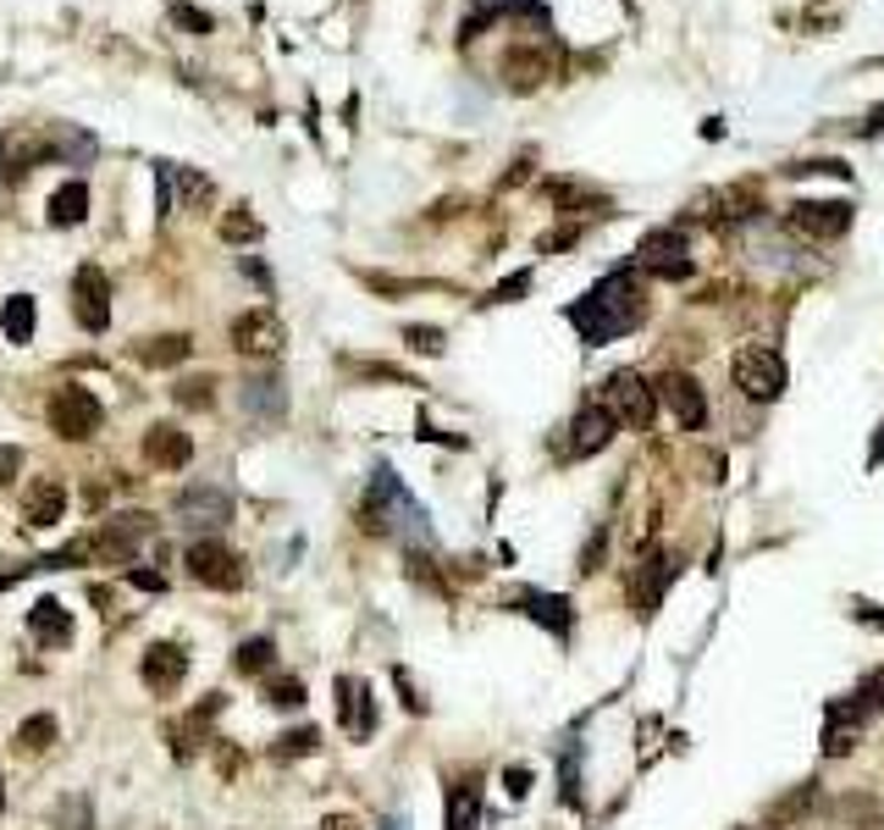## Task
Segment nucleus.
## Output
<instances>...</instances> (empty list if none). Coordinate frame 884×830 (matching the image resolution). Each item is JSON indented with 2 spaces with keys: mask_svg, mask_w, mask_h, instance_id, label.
<instances>
[{
  "mask_svg": "<svg viewBox=\"0 0 884 830\" xmlns=\"http://www.w3.org/2000/svg\"><path fill=\"white\" fill-rule=\"evenodd\" d=\"M575 321L586 332V344H602V339H613V332H625V327H642L647 321V288H642V277H631V272L602 277L586 294V305L575 310Z\"/></svg>",
  "mask_w": 884,
  "mask_h": 830,
  "instance_id": "f257e3e1",
  "label": "nucleus"
},
{
  "mask_svg": "<svg viewBox=\"0 0 884 830\" xmlns=\"http://www.w3.org/2000/svg\"><path fill=\"white\" fill-rule=\"evenodd\" d=\"M45 415H50V427H56L67 443H77V438H95V432H100V422H106L100 399L88 393V388H77V382H61V388L50 393Z\"/></svg>",
  "mask_w": 884,
  "mask_h": 830,
  "instance_id": "f03ea898",
  "label": "nucleus"
},
{
  "mask_svg": "<svg viewBox=\"0 0 884 830\" xmlns=\"http://www.w3.org/2000/svg\"><path fill=\"white\" fill-rule=\"evenodd\" d=\"M608 410H613V422L619 427H631V432H647L653 427V410H658V388H647V377L636 371H613L608 388H602Z\"/></svg>",
  "mask_w": 884,
  "mask_h": 830,
  "instance_id": "7ed1b4c3",
  "label": "nucleus"
},
{
  "mask_svg": "<svg viewBox=\"0 0 884 830\" xmlns=\"http://www.w3.org/2000/svg\"><path fill=\"white\" fill-rule=\"evenodd\" d=\"M283 344H288V327H283L277 310L260 305V310H243L232 321V349L249 355V360H272V355H283Z\"/></svg>",
  "mask_w": 884,
  "mask_h": 830,
  "instance_id": "20e7f679",
  "label": "nucleus"
},
{
  "mask_svg": "<svg viewBox=\"0 0 884 830\" xmlns=\"http://www.w3.org/2000/svg\"><path fill=\"white\" fill-rule=\"evenodd\" d=\"M189 576L200 581V588H216V593H238L243 588V559L227 548V543H216V537H200L194 548H189Z\"/></svg>",
  "mask_w": 884,
  "mask_h": 830,
  "instance_id": "39448f33",
  "label": "nucleus"
},
{
  "mask_svg": "<svg viewBox=\"0 0 884 830\" xmlns=\"http://www.w3.org/2000/svg\"><path fill=\"white\" fill-rule=\"evenodd\" d=\"M658 404L674 415L680 432H702L707 427V393L691 371H664L658 377Z\"/></svg>",
  "mask_w": 884,
  "mask_h": 830,
  "instance_id": "423d86ee",
  "label": "nucleus"
},
{
  "mask_svg": "<svg viewBox=\"0 0 884 830\" xmlns=\"http://www.w3.org/2000/svg\"><path fill=\"white\" fill-rule=\"evenodd\" d=\"M730 371H736V388L746 399H779L785 393V360L774 349H763V344H746Z\"/></svg>",
  "mask_w": 884,
  "mask_h": 830,
  "instance_id": "0eeeda50",
  "label": "nucleus"
},
{
  "mask_svg": "<svg viewBox=\"0 0 884 830\" xmlns=\"http://www.w3.org/2000/svg\"><path fill=\"white\" fill-rule=\"evenodd\" d=\"M636 266L642 272H653V277H691V256H685V238L674 233V227H658V233H647L642 244H636Z\"/></svg>",
  "mask_w": 884,
  "mask_h": 830,
  "instance_id": "6e6552de",
  "label": "nucleus"
},
{
  "mask_svg": "<svg viewBox=\"0 0 884 830\" xmlns=\"http://www.w3.org/2000/svg\"><path fill=\"white\" fill-rule=\"evenodd\" d=\"M72 316L88 332H106L111 327V283H106L100 266H77V277H72Z\"/></svg>",
  "mask_w": 884,
  "mask_h": 830,
  "instance_id": "1a4fd4ad",
  "label": "nucleus"
},
{
  "mask_svg": "<svg viewBox=\"0 0 884 830\" xmlns=\"http://www.w3.org/2000/svg\"><path fill=\"white\" fill-rule=\"evenodd\" d=\"M139 676L150 692H177L189 676V648L183 642H150L144 659H139Z\"/></svg>",
  "mask_w": 884,
  "mask_h": 830,
  "instance_id": "9d476101",
  "label": "nucleus"
},
{
  "mask_svg": "<svg viewBox=\"0 0 884 830\" xmlns=\"http://www.w3.org/2000/svg\"><path fill=\"white\" fill-rule=\"evenodd\" d=\"M232 521V498L211 482L189 487L183 498H177V526H194V532H211V526H227Z\"/></svg>",
  "mask_w": 884,
  "mask_h": 830,
  "instance_id": "9b49d317",
  "label": "nucleus"
},
{
  "mask_svg": "<svg viewBox=\"0 0 884 830\" xmlns=\"http://www.w3.org/2000/svg\"><path fill=\"white\" fill-rule=\"evenodd\" d=\"M790 227L802 238H840L851 227V205L846 200H796L790 205Z\"/></svg>",
  "mask_w": 884,
  "mask_h": 830,
  "instance_id": "f8f14e48",
  "label": "nucleus"
},
{
  "mask_svg": "<svg viewBox=\"0 0 884 830\" xmlns=\"http://www.w3.org/2000/svg\"><path fill=\"white\" fill-rule=\"evenodd\" d=\"M144 460H150L155 471H183V465L194 460V438L177 427V422H155V427L144 432Z\"/></svg>",
  "mask_w": 884,
  "mask_h": 830,
  "instance_id": "ddd939ff",
  "label": "nucleus"
},
{
  "mask_svg": "<svg viewBox=\"0 0 884 830\" xmlns=\"http://www.w3.org/2000/svg\"><path fill=\"white\" fill-rule=\"evenodd\" d=\"M61 510H67V487L56 476H45L23 493V526H34V532H50L61 521Z\"/></svg>",
  "mask_w": 884,
  "mask_h": 830,
  "instance_id": "4468645a",
  "label": "nucleus"
},
{
  "mask_svg": "<svg viewBox=\"0 0 884 830\" xmlns=\"http://www.w3.org/2000/svg\"><path fill=\"white\" fill-rule=\"evenodd\" d=\"M613 410L608 404H586L575 422H570V443H575V454H602L608 443H613Z\"/></svg>",
  "mask_w": 884,
  "mask_h": 830,
  "instance_id": "2eb2a0df",
  "label": "nucleus"
},
{
  "mask_svg": "<svg viewBox=\"0 0 884 830\" xmlns=\"http://www.w3.org/2000/svg\"><path fill=\"white\" fill-rule=\"evenodd\" d=\"M337 703H343V731L348 736H371V725H377V709H371V687H360V681H337Z\"/></svg>",
  "mask_w": 884,
  "mask_h": 830,
  "instance_id": "dca6fc26",
  "label": "nucleus"
},
{
  "mask_svg": "<svg viewBox=\"0 0 884 830\" xmlns=\"http://www.w3.org/2000/svg\"><path fill=\"white\" fill-rule=\"evenodd\" d=\"M28 631H34L45 648H67V642H72V620H67V609H61L56 598H39V604L28 609Z\"/></svg>",
  "mask_w": 884,
  "mask_h": 830,
  "instance_id": "f3484780",
  "label": "nucleus"
},
{
  "mask_svg": "<svg viewBox=\"0 0 884 830\" xmlns=\"http://www.w3.org/2000/svg\"><path fill=\"white\" fill-rule=\"evenodd\" d=\"M189 349H194L189 332H160V339L133 344V360L139 366H177V360H189Z\"/></svg>",
  "mask_w": 884,
  "mask_h": 830,
  "instance_id": "a211bd4d",
  "label": "nucleus"
},
{
  "mask_svg": "<svg viewBox=\"0 0 884 830\" xmlns=\"http://www.w3.org/2000/svg\"><path fill=\"white\" fill-rule=\"evenodd\" d=\"M503 72H509V83H514V90H537V83H548V78H553V61H548L542 50H509Z\"/></svg>",
  "mask_w": 884,
  "mask_h": 830,
  "instance_id": "6ab92c4d",
  "label": "nucleus"
},
{
  "mask_svg": "<svg viewBox=\"0 0 884 830\" xmlns=\"http://www.w3.org/2000/svg\"><path fill=\"white\" fill-rule=\"evenodd\" d=\"M83 216H88V183L72 178V183H61V189L50 194V222H56V227H77Z\"/></svg>",
  "mask_w": 884,
  "mask_h": 830,
  "instance_id": "aec40b11",
  "label": "nucleus"
},
{
  "mask_svg": "<svg viewBox=\"0 0 884 830\" xmlns=\"http://www.w3.org/2000/svg\"><path fill=\"white\" fill-rule=\"evenodd\" d=\"M757 211H763L757 183H736V189H719L714 194V216L719 222H741V216H757Z\"/></svg>",
  "mask_w": 884,
  "mask_h": 830,
  "instance_id": "412c9836",
  "label": "nucleus"
},
{
  "mask_svg": "<svg viewBox=\"0 0 884 830\" xmlns=\"http://www.w3.org/2000/svg\"><path fill=\"white\" fill-rule=\"evenodd\" d=\"M0 332H7L12 344H28L34 339V299L28 294H12L7 305H0Z\"/></svg>",
  "mask_w": 884,
  "mask_h": 830,
  "instance_id": "4be33fe9",
  "label": "nucleus"
},
{
  "mask_svg": "<svg viewBox=\"0 0 884 830\" xmlns=\"http://www.w3.org/2000/svg\"><path fill=\"white\" fill-rule=\"evenodd\" d=\"M56 742V714H28L23 725H17V736H12V747L23 759H34V754H45V747Z\"/></svg>",
  "mask_w": 884,
  "mask_h": 830,
  "instance_id": "5701e85b",
  "label": "nucleus"
},
{
  "mask_svg": "<svg viewBox=\"0 0 884 830\" xmlns=\"http://www.w3.org/2000/svg\"><path fill=\"white\" fill-rule=\"evenodd\" d=\"M56 830H95V803H88V792H67L50 814Z\"/></svg>",
  "mask_w": 884,
  "mask_h": 830,
  "instance_id": "b1692460",
  "label": "nucleus"
},
{
  "mask_svg": "<svg viewBox=\"0 0 884 830\" xmlns=\"http://www.w3.org/2000/svg\"><path fill=\"white\" fill-rule=\"evenodd\" d=\"M664 576H669V565H664V559H647V565H642V581H636V609H642V615H653V609H658Z\"/></svg>",
  "mask_w": 884,
  "mask_h": 830,
  "instance_id": "393cba45",
  "label": "nucleus"
},
{
  "mask_svg": "<svg viewBox=\"0 0 884 830\" xmlns=\"http://www.w3.org/2000/svg\"><path fill=\"white\" fill-rule=\"evenodd\" d=\"M272 659H277V642H272V637H249V642L238 648V671H243V676H260V671H272Z\"/></svg>",
  "mask_w": 884,
  "mask_h": 830,
  "instance_id": "a878e982",
  "label": "nucleus"
},
{
  "mask_svg": "<svg viewBox=\"0 0 884 830\" xmlns=\"http://www.w3.org/2000/svg\"><path fill=\"white\" fill-rule=\"evenodd\" d=\"M177 189H183V205H189V211H205V205L216 200L211 178H200L194 166H177Z\"/></svg>",
  "mask_w": 884,
  "mask_h": 830,
  "instance_id": "bb28decb",
  "label": "nucleus"
},
{
  "mask_svg": "<svg viewBox=\"0 0 884 830\" xmlns=\"http://www.w3.org/2000/svg\"><path fill=\"white\" fill-rule=\"evenodd\" d=\"M222 238H227V244H254V238H260V222L249 216V205H232V211L222 216Z\"/></svg>",
  "mask_w": 884,
  "mask_h": 830,
  "instance_id": "cd10ccee",
  "label": "nucleus"
},
{
  "mask_svg": "<svg viewBox=\"0 0 884 830\" xmlns=\"http://www.w3.org/2000/svg\"><path fill=\"white\" fill-rule=\"evenodd\" d=\"M315 747H321V731L315 725H299V731L277 736V759H304V754H315Z\"/></svg>",
  "mask_w": 884,
  "mask_h": 830,
  "instance_id": "c85d7f7f",
  "label": "nucleus"
},
{
  "mask_svg": "<svg viewBox=\"0 0 884 830\" xmlns=\"http://www.w3.org/2000/svg\"><path fill=\"white\" fill-rule=\"evenodd\" d=\"M249 410H265V415H283V388L277 382H249Z\"/></svg>",
  "mask_w": 884,
  "mask_h": 830,
  "instance_id": "c756f323",
  "label": "nucleus"
},
{
  "mask_svg": "<svg viewBox=\"0 0 884 830\" xmlns=\"http://www.w3.org/2000/svg\"><path fill=\"white\" fill-rule=\"evenodd\" d=\"M808 803H813V781H808V786H796V792H790L785 803H774V808H768V825H785V819H796V814H802Z\"/></svg>",
  "mask_w": 884,
  "mask_h": 830,
  "instance_id": "7c9ffc66",
  "label": "nucleus"
},
{
  "mask_svg": "<svg viewBox=\"0 0 884 830\" xmlns=\"http://www.w3.org/2000/svg\"><path fill=\"white\" fill-rule=\"evenodd\" d=\"M216 714H222V692H211V698H205V703H200V709H194V714L183 720V736H205Z\"/></svg>",
  "mask_w": 884,
  "mask_h": 830,
  "instance_id": "2f4dec72",
  "label": "nucleus"
},
{
  "mask_svg": "<svg viewBox=\"0 0 884 830\" xmlns=\"http://www.w3.org/2000/svg\"><path fill=\"white\" fill-rule=\"evenodd\" d=\"M265 698H272L277 709H299V703H304V687H299L294 676H283V681H272V687H265Z\"/></svg>",
  "mask_w": 884,
  "mask_h": 830,
  "instance_id": "473e14b6",
  "label": "nucleus"
},
{
  "mask_svg": "<svg viewBox=\"0 0 884 830\" xmlns=\"http://www.w3.org/2000/svg\"><path fill=\"white\" fill-rule=\"evenodd\" d=\"M404 339H409V349H420V355H442V332H437V327H409Z\"/></svg>",
  "mask_w": 884,
  "mask_h": 830,
  "instance_id": "72a5a7b5",
  "label": "nucleus"
},
{
  "mask_svg": "<svg viewBox=\"0 0 884 830\" xmlns=\"http://www.w3.org/2000/svg\"><path fill=\"white\" fill-rule=\"evenodd\" d=\"M211 388H216L211 377H194V382H183V388H171V393H177V399H183V404H194V410H205V404H211Z\"/></svg>",
  "mask_w": 884,
  "mask_h": 830,
  "instance_id": "f704fd0d",
  "label": "nucleus"
},
{
  "mask_svg": "<svg viewBox=\"0 0 884 830\" xmlns=\"http://www.w3.org/2000/svg\"><path fill=\"white\" fill-rule=\"evenodd\" d=\"M17 465H23V454H17V449H0V487H7V482L17 476Z\"/></svg>",
  "mask_w": 884,
  "mask_h": 830,
  "instance_id": "c9c22d12",
  "label": "nucleus"
},
{
  "mask_svg": "<svg viewBox=\"0 0 884 830\" xmlns=\"http://www.w3.org/2000/svg\"><path fill=\"white\" fill-rule=\"evenodd\" d=\"M315 830H360V819H354V814H326Z\"/></svg>",
  "mask_w": 884,
  "mask_h": 830,
  "instance_id": "e433bc0d",
  "label": "nucleus"
},
{
  "mask_svg": "<svg viewBox=\"0 0 884 830\" xmlns=\"http://www.w3.org/2000/svg\"><path fill=\"white\" fill-rule=\"evenodd\" d=\"M0 808H7V792H0Z\"/></svg>",
  "mask_w": 884,
  "mask_h": 830,
  "instance_id": "4c0bfd02",
  "label": "nucleus"
}]
</instances>
